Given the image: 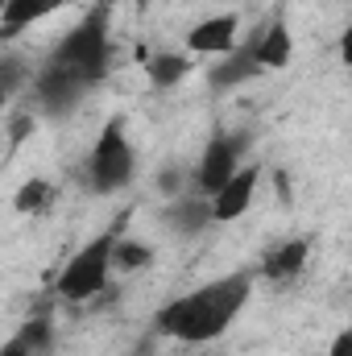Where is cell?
<instances>
[{
  "label": "cell",
  "instance_id": "ba28073f",
  "mask_svg": "<svg viewBox=\"0 0 352 356\" xmlns=\"http://www.w3.org/2000/svg\"><path fill=\"white\" fill-rule=\"evenodd\" d=\"M237 33H241V17L237 13H216L207 21H199L191 33H186V50L191 54H232L237 50Z\"/></svg>",
  "mask_w": 352,
  "mask_h": 356
},
{
  "label": "cell",
  "instance_id": "30bf717a",
  "mask_svg": "<svg viewBox=\"0 0 352 356\" xmlns=\"http://www.w3.org/2000/svg\"><path fill=\"white\" fill-rule=\"evenodd\" d=\"M63 4H71V0H4V8H0V38L13 42L21 29H29L33 21L58 13Z\"/></svg>",
  "mask_w": 352,
  "mask_h": 356
},
{
  "label": "cell",
  "instance_id": "ffe728a7",
  "mask_svg": "<svg viewBox=\"0 0 352 356\" xmlns=\"http://www.w3.org/2000/svg\"><path fill=\"white\" fill-rule=\"evenodd\" d=\"M29 353H33V348H29L25 340H13V344L4 348V356H29Z\"/></svg>",
  "mask_w": 352,
  "mask_h": 356
},
{
  "label": "cell",
  "instance_id": "8992f818",
  "mask_svg": "<svg viewBox=\"0 0 352 356\" xmlns=\"http://www.w3.org/2000/svg\"><path fill=\"white\" fill-rule=\"evenodd\" d=\"M245 133H216L211 141H207V149H203V158H199V166H195V195H216L228 178H237V170L245 166L241 158H245Z\"/></svg>",
  "mask_w": 352,
  "mask_h": 356
},
{
  "label": "cell",
  "instance_id": "52a82bcc",
  "mask_svg": "<svg viewBox=\"0 0 352 356\" xmlns=\"http://www.w3.org/2000/svg\"><path fill=\"white\" fill-rule=\"evenodd\" d=\"M257 178H262V166H241L237 178H228L216 195H211V216H216V224H232V220H241L249 207H253V195H257Z\"/></svg>",
  "mask_w": 352,
  "mask_h": 356
},
{
  "label": "cell",
  "instance_id": "ac0fdd59",
  "mask_svg": "<svg viewBox=\"0 0 352 356\" xmlns=\"http://www.w3.org/2000/svg\"><path fill=\"white\" fill-rule=\"evenodd\" d=\"M328 356H352V327H344V332H340V336L332 340Z\"/></svg>",
  "mask_w": 352,
  "mask_h": 356
},
{
  "label": "cell",
  "instance_id": "7c38bea8",
  "mask_svg": "<svg viewBox=\"0 0 352 356\" xmlns=\"http://www.w3.org/2000/svg\"><path fill=\"white\" fill-rule=\"evenodd\" d=\"M307 253H311V245H307V241H282L273 253H265V273H269L273 282H290V277H298V273H303Z\"/></svg>",
  "mask_w": 352,
  "mask_h": 356
},
{
  "label": "cell",
  "instance_id": "d6986e66",
  "mask_svg": "<svg viewBox=\"0 0 352 356\" xmlns=\"http://www.w3.org/2000/svg\"><path fill=\"white\" fill-rule=\"evenodd\" d=\"M340 63H344V67H352V25L340 33Z\"/></svg>",
  "mask_w": 352,
  "mask_h": 356
},
{
  "label": "cell",
  "instance_id": "6da1fadb",
  "mask_svg": "<svg viewBox=\"0 0 352 356\" xmlns=\"http://www.w3.org/2000/svg\"><path fill=\"white\" fill-rule=\"evenodd\" d=\"M253 294V282L249 273H228V277H216L191 294H178L170 298L162 311H158V332L182 340V344H207V340H220L237 315L245 311Z\"/></svg>",
  "mask_w": 352,
  "mask_h": 356
},
{
  "label": "cell",
  "instance_id": "3957f363",
  "mask_svg": "<svg viewBox=\"0 0 352 356\" xmlns=\"http://www.w3.org/2000/svg\"><path fill=\"white\" fill-rule=\"evenodd\" d=\"M112 249H116V241L112 236H95L88 241L67 266L58 273V298H67V302H88L95 298L104 286H108V273H112Z\"/></svg>",
  "mask_w": 352,
  "mask_h": 356
},
{
  "label": "cell",
  "instance_id": "277c9868",
  "mask_svg": "<svg viewBox=\"0 0 352 356\" xmlns=\"http://www.w3.org/2000/svg\"><path fill=\"white\" fill-rule=\"evenodd\" d=\"M50 58L75 67L91 88H99V79H104V71H108V21H104V13H88V17L58 42V50H54Z\"/></svg>",
  "mask_w": 352,
  "mask_h": 356
},
{
  "label": "cell",
  "instance_id": "5b68a950",
  "mask_svg": "<svg viewBox=\"0 0 352 356\" xmlns=\"http://www.w3.org/2000/svg\"><path fill=\"white\" fill-rule=\"evenodd\" d=\"M29 88H33V99H38L42 112L67 116L71 108H79V99L91 91V83L75 71V67H67V63H58V58H46V67L33 75Z\"/></svg>",
  "mask_w": 352,
  "mask_h": 356
},
{
  "label": "cell",
  "instance_id": "5bb4252c",
  "mask_svg": "<svg viewBox=\"0 0 352 356\" xmlns=\"http://www.w3.org/2000/svg\"><path fill=\"white\" fill-rule=\"evenodd\" d=\"M145 71H150V83H154V88H175V83L186 79L191 58H186V54H170V50H158V54L145 63Z\"/></svg>",
  "mask_w": 352,
  "mask_h": 356
},
{
  "label": "cell",
  "instance_id": "8fae6325",
  "mask_svg": "<svg viewBox=\"0 0 352 356\" xmlns=\"http://www.w3.org/2000/svg\"><path fill=\"white\" fill-rule=\"evenodd\" d=\"M211 199L207 195H178L175 203L166 207V224L182 232V236H199L207 224H211Z\"/></svg>",
  "mask_w": 352,
  "mask_h": 356
},
{
  "label": "cell",
  "instance_id": "7a4b0ae2",
  "mask_svg": "<svg viewBox=\"0 0 352 356\" xmlns=\"http://www.w3.org/2000/svg\"><path fill=\"white\" fill-rule=\"evenodd\" d=\"M133 170H137L133 141L125 133V120L112 116L99 129V137H95V145L88 154V186L95 195H116V191H125L133 182Z\"/></svg>",
  "mask_w": 352,
  "mask_h": 356
},
{
  "label": "cell",
  "instance_id": "9a60e30c",
  "mask_svg": "<svg viewBox=\"0 0 352 356\" xmlns=\"http://www.w3.org/2000/svg\"><path fill=\"white\" fill-rule=\"evenodd\" d=\"M54 199H58V186H54V182H46V178H29V182L17 191L13 207L25 211V216H42V211L54 207Z\"/></svg>",
  "mask_w": 352,
  "mask_h": 356
},
{
  "label": "cell",
  "instance_id": "e0dca14e",
  "mask_svg": "<svg viewBox=\"0 0 352 356\" xmlns=\"http://www.w3.org/2000/svg\"><path fill=\"white\" fill-rule=\"evenodd\" d=\"M21 75H25V63H21L13 50H8V54H4V63H0V79H4V95H8V99L21 91V83H25Z\"/></svg>",
  "mask_w": 352,
  "mask_h": 356
},
{
  "label": "cell",
  "instance_id": "2e32d148",
  "mask_svg": "<svg viewBox=\"0 0 352 356\" xmlns=\"http://www.w3.org/2000/svg\"><path fill=\"white\" fill-rule=\"evenodd\" d=\"M150 261H154V253L145 241H116V249H112V269L133 273V269H145Z\"/></svg>",
  "mask_w": 352,
  "mask_h": 356
},
{
  "label": "cell",
  "instance_id": "4fadbf2b",
  "mask_svg": "<svg viewBox=\"0 0 352 356\" xmlns=\"http://www.w3.org/2000/svg\"><path fill=\"white\" fill-rule=\"evenodd\" d=\"M253 75H262L253 50H249V46H237V50L224 54V63L211 71V83H216V88H232V83H245V79H253Z\"/></svg>",
  "mask_w": 352,
  "mask_h": 356
},
{
  "label": "cell",
  "instance_id": "9c48e42d",
  "mask_svg": "<svg viewBox=\"0 0 352 356\" xmlns=\"http://www.w3.org/2000/svg\"><path fill=\"white\" fill-rule=\"evenodd\" d=\"M249 50H253V58H257L262 71H282V67H290V58H294V33H290V25L278 17V21H269L265 29H257V33L249 38Z\"/></svg>",
  "mask_w": 352,
  "mask_h": 356
}]
</instances>
